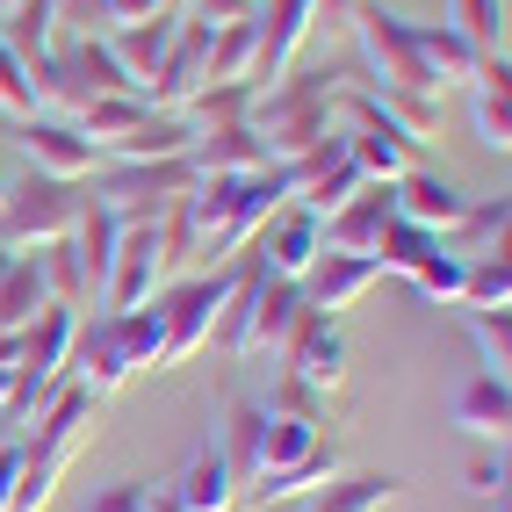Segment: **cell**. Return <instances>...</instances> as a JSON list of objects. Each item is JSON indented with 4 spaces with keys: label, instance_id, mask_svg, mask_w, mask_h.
Listing matches in <instances>:
<instances>
[{
    "label": "cell",
    "instance_id": "46",
    "mask_svg": "<svg viewBox=\"0 0 512 512\" xmlns=\"http://www.w3.org/2000/svg\"><path fill=\"white\" fill-rule=\"evenodd\" d=\"M145 498H152V484L123 476V484H101V491L87 498V512H145Z\"/></svg>",
    "mask_w": 512,
    "mask_h": 512
},
{
    "label": "cell",
    "instance_id": "5",
    "mask_svg": "<svg viewBox=\"0 0 512 512\" xmlns=\"http://www.w3.org/2000/svg\"><path fill=\"white\" fill-rule=\"evenodd\" d=\"M354 44H361V58H368L375 87H397V94H433L426 65H419V44H412V22L390 15L383 0H361V15H354ZM433 101H440V94H433Z\"/></svg>",
    "mask_w": 512,
    "mask_h": 512
},
{
    "label": "cell",
    "instance_id": "17",
    "mask_svg": "<svg viewBox=\"0 0 512 512\" xmlns=\"http://www.w3.org/2000/svg\"><path fill=\"white\" fill-rule=\"evenodd\" d=\"M94 419H101V397H94L87 383H73V375H65V383L51 390V404L37 412V433H22V440L80 455V448H87V433H94Z\"/></svg>",
    "mask_w": 512,
    "mask_h": 512
},
{
    "label": "cell",
    "instance_id": "18",
    "mask_svg": "<svg viewBox=\"0 0 512 512\" xmlns=\"http://www.w3.org/2000/svg\"><path fill=\"white\" fill-rule=\"evenodd\" d=\"M166 491H174L188 512H231V505H238V476H231V462H224V448H217V433L195 440L188 469H181Z\"/></svg>",
    "mask_w": 512,
    "mask_h": 512
},
{
    "label": "cell",
    "instance_id": "15",
    "mask_svg": "<svg viewBox=\"0 0 512 512\" xmlns=\"http://www.w3.org/2000/svg\"><path fill=\"white\" fill-rule=\"evenodd\" d=\"M375 282H383V267H375L368 253H318L311 275H303V296H311V311L339 318V311H354Z\"/></svg>",
    "mask_w": 512,
    "mask_h": 512
},
{
    "label": "cell",
    "instance_id": "53",
    "mask_svg": "<svg viewBox=\"0 0 512 512\" xmlns=\"http://www.w3.org/2000/svg\"><path fill=\"white\" fill-rule=\"evenodd\" d=\"M8 267H15V246H0V275H8Z\"/></svg>",
    "mask_w": 512,
    "mask_h": 512
},
{
    "label": "cell",
    "instance_id": "24",
    "mask_svg": "<svg viewBox=\"0 0 512 512\" xmlns=\"http://www.w3.org/2000/svg\"><path fill=\"white\" fill-rule=\"evenodd\" d=\"M188 145H195V130H188V116H166V109H145L138 123L123 130V138L101 152V159H188Z\"/></svg>",
    "mask_w": 512,
    "mask_h": 512
},
{
    "label": "cell",
    "instance_id": "55",
    "mask_svg": "<svg viewBox=\"0 0 512 512\" xmlns=\"http://www.w3.org/2000/svg\"><path fill=\"white\" fill-rule=\"evenodd\" d=\"M8 8H15V0H0V15H8Z\"/></svg>",
    "mask_w": 512,
    "mask_h": 512
},
{
    "label": "cell",
    "instance_id": "19",
    "mask_svg": "<svg viewBox=\"0 0 512 512\" xmlns=\"http://www.w3.org/2000/svg\"><path fill=\"white\" fill-rule=\"evenodd\" d=\"M73 332H80V311H65V303H44V311L22 325V375H37V383H65Z\"/></svg>",
    "mask_w": 512,
    "mask_h": 512
},
{
    "label": "cell",
    "instance_id": "43",
    "mask_svg": "<svg viewBox=\"0 0 512 512\" xmlns=\"http://www.w3.org/2000/svg\"><path fill=\"white\" fill-rule=\"evenodd\" d=\"M0 109H15V116H37V87H29L22 73V58L0 44Z\"/></svg>",
    "mask_w": 512,
    "mask_h": 512
},
{
    "label": "cell",
    "instance_id": "8",
    "mask_svg": "<svg viewBox=\"0 0 512 512\" xmlns=\"http://www.w3.org/2000/svg\"><path fill=\"white\" fill-rule=\"evenodd\" d=\"M318 253H325V217H311L303 202H282V210L253 231V267H260V275L303 282Z\"/></svg>",
    "mask_w": 512,
    "mask_h": 512
},
{
    "label": "cell",
    "instance_id": "32",
    "mask_svg": "<svg viewBox=\"0 0 512 512\" xmlns=\"http://www.w3.org/2000/svg\"><path fill=\"white\" fill-rule=\"evenodd\" d=\"M44 303L51 296H44V275H37V253H15V267L0 275V332H22Z\"/></svg>",
    "mask_w": 512,
    "mask_h": 512
},
{
    "label": "cell",
    "instance_id": "22",
    "mask_svg": "<svg viewBox=\"0 0 512 512\" xmlns=\"http://www.w3.org/2000/svg\"><path fill=\"white\" fill-rule=\"evenodd\" d=\"M455 426L469 440H498L505 448V426H512V390L505 375H469V383L455 390Z\"/></svg>",
    "mask_w": 512,
    "mask_h": 512
},
{
    "label": "cell",
    "instance_id": "3",
    "mask_svg": "<svg viewBox=\"0 0 512 512\" xmlns=\"http://www.w3.org/2000/svg\"><path fill=\"white\" fill-rule=\"evenodd\" d=\"M87 210V181H44V174H29L22 188H8V202H0V246H51V238H73Z\"/></svg>",
    "mask_w": 512,
    "mask_h": 512
},
{
    "label": "cell",
    "instance_id": "1",
    "mask_svg": "<svg viewBox=\"0 0 512 512\" xmlns=\"http://www.w3.org/2000/svg\"><path fill=\"white\" fill-rule=\"evenodd\" d=\"M332 94H339V73L325 65H289L282 80H267V87H253V138H260V152H267V166H296L303 152H318L332 130H339V116H332Z\"/></svg>",
    "mask_w": 512,
    "mask_h": 512
},
{
    "label": "cell",
    "instance_id": "26",
    "mask_svg": "<svg viewBox=\"0 0 512 512\" xmlns=\"http://www.w3.org/2000/svg\"><path fill=\"white\" fill-rule=\"evenodd\" d=\"M260 433H267V404L231 397V404H224V426H217V448H224V462H231V476H238V491H246L253 469H260Z\"/></svg>",
    "mask_w": 512,
    "mask_h": 512
},
{
    "label": "cell",
    "instance_id": "16",
    "mask_svg": "<svg viewBox=\"0 0 512 512\" xmlns=\"http://www.w3.org/2000/svg\"><path fill=\"white\" fill-rule=\"evenodd\" d=\"M390 195H397V217L404 224H426L433 238H448L462 224V210H469V195L448 174H433V166H412L404 181H390Z\"/></svg>",
    "mask_w": 512,
    "mask_h": 512
},
{
    "label": "cell",
    "instance_id": "54",
    "mask_svg": "<svg viewBox=\"0 0 512 512\" xmlns=\"http://www.w3.org/2000/svg\"><path fill=\"white\" fill-rule=\"evenodd\" d=\"M0 202H8V174H0Z\"/></svg>",
    "mask_w": 512,
    "mask_h": 512
},
{
    "label": "cell",
    "instance_id": "45",
    "mask_svg": "<svg viewBox=\"0 0 512 512\" xmlns=\"http://www.w3.org/2000/svg\"><path fill=\"white\" fill-rule=\"evenodd\" d=\"M361 0H311V37H354Z\"/></svg>",
    "mask_w": 512,
    "mask_h": 512
},
{
    "label": "cell",
    "instance_id": "11",
    "mask_svg": "<svg viewBox=\"0 0 512 512\" xmlns=\"http://www.w3.org/2000/svg\"><path fill=\"white\" fill-rule=\"evenodd\" d=\"M289 188H296V202H303L311 217H332L339 202H347V195L361 188V166L347 159V138L332 130V138H325L318 152H303V159L289 166Z\"/></svg>",
    "mask_w": 512,
    "mask_h": 512
},
{
    "label": "cell",
    "instance_id": "51",
    "mask_svg": "<svg viewBox=\"0 0 512 512\" xmlns=\"http://www.w3.org/2000/svg\"><path fill=\"white\" fill-rule=\"evenodd\" d=\"M145 512H188V505H181L174 491H152V498H145Z\"/></svg>",
    "mask_w": 512,
    "mask_h": 512
},
{
    "label": "cell",
    "instance_id": "2",
    "mask_svg": "<svg viewBox=\"0 0 512 512\" xmlns=\"http://www.w3.org/2000/svg\"><path fill=\"white\" fill-rule=\"evenodd\" d=\"M195 188V159H109L87 195L109 210L116 224H159L166 202H181Z\"/></svg>",
    "mask_w": 512,
    "mask_h": 512
},
{
    "label": "cell",
    "instance_id": "30",
    "mask_svg": "<svg viewBox=\"0 0 512 512\" xmlns=\"http://www.w3.org/2000/svg\"><path fill=\"white\" fill-rule=\"evenodd\" d=\"M397 491H404V476H383V469L332 476V484H318V491H311V512H383Z\"/></svg>",
    "mask_w": 512,
    "mask_h": 512
},
{
    "label": "cell",
    "instance_id": "6",
    "mask_svg": "<svg viewBox=\"0 0 512 512\" xmlns=\"http://www.w3.org/2000/svg\"><path fill=\"white\" fill-rule=\"evenodd\" d=\"M166 282V246H159V224H123L116 231V253H109V275L94 289V311H138L152 303Z\"/></svg>",
    "mask_w": 512,
    "mask_h": 512
},
{
    "label": "cell",
    "instance_id": "36",
    "mask_svg": "<svg viewBox=\"0 0 512 512\" xmlns=\"http://www.w3.org/2000/svg\"><path fill=\"white\" fill-rule=\"evenodd\" d=\"M505 303H512V260H505V246L498 253H476L469 275H462V303H455V311H505Z\"/></svg>",
    "mask_w": 512,
    "mask_h": 512
},
{
    "label": "cell",
    "instance_id": "4",
    "mask_svg": "<svg viewBox=\"0 0 512 512\" xmlns=\"http://www.w3.org/2000/svg\"><path fill=\"white\" fill-rule=\"evenodd\" d=\"M231 282H238V260H217L210 275H188V282H174V289H159V296H152V303H159V318H166V354H159V368H174V361H188V354L210 347V332H217V311H224Z\"/></svg>",
    "mask_w": 512,
    "mask_h": 512
},
{
    "label": "cell",
    "instance_id": "52",
    "mask_svg": "<svg viewBox=\"0 0 512 512\" xmlns=\"http://www.w3.org/2000/svg\"><path fill=\"white\" fill-rule=\"evenodd\" d=\"M15 397V368H0V404H8Z\"/></svg>",
    "mask_w": 512,
    "mask_h": 512
},
{
    "label": "cell",
    "instance_id": "25",
    "mask_svg": "<svg viewBox=\"0 0 512 512\" xmlns=\"http://www.w3.org/2000/svg\"><path fill=\"white\" fill-rule=\"evenodd\" d=\"M0 44L22 58V73H37V65L58 51V15H51V0H15V8L0 15Z\"/></svg>",
    "mask_w": 512,
    "mask_h": 512
},
{
    "label": "cell",
    "instance_id": "28",
    "mask_svg": "<svg viewBox=\"0 0 512 512\" xmlns=\"http://www.w3.org/2000/svg\"><path fill=\"white\" fill-rule=\"evenodd\" d=\"M332 440V419H267V433H260V469L253 476H282V469H296L303 455H318Z\"/></svg>",
    "mask_w": 512,
    "mask_h": 512
},
{
    "label": "cell",
    "instance_id": "10",
    "mask_svg": "<svg viewBox=\"0 0 512 512\" xmlns=\"http://www.w3.org/2000/svg\"><path fill=\"white\" fill-rule=\"evenodd\" d=\"M202 87H210V29L181 15V29H174V51H166V58H159V73L145 80V109L181 116Z\"/></svg>",
    "mask_w": 512,
    "mask_h": 512
},
{
    "label": "cell",
    "instance_id": "44",
    "mask_svg": "<svg viewBox=\"0 0 512 512\" xmlns=\"http://www.w3.org/2000/svg\"><path fill=\"white\" fill-rule=\"evenodd\" d=\"M51 15H58V37H109L101 0H51Z\"/></svg>",
    "mask_w": 512,
    "mask_h": 512
},
{
    "label": "cell",
    "instance_id": "41",
    "mask_svg": "<svg viewBox=\"0 0 512 512\" xmlns=\"http://www.w3.org/2000/svg\"><path fill=\"white\" fill-rule=\"evenodd\" d=\"M469 339H476V354H484V375H505L512 368V318L505 311H462Z\"/></svg>",
    "mask_w": 512,
    "mask_h": 512
},
{
    "label": "cell",
    "instance_id": "39",
    "mask_svg": "<svg viewBox=\"0 0 512 512\" xmlns=\"http://www.w3.org/2000/svg\"><path fill=\"white\" fill-rule=\"evenodd\" d=\"M231 80L253 87V22L210 29V87H231Z\"/></svg>",
    "mask_w": 512,
    "mask_h": 512
},
{
    "label": "cell",
    "instance_id": "13",
    "mask_svg": "<svg viewBox=\"0 0 512 512\" xmlns=\"http://www.w3.org/2000/svg\"><path fill=\"white\" fill-rule=\"evenodd\" d=\"M390 217H397L390 181H361V188L325 217V253H375V238H383Z\"/></svg>",
    "mask_w": 512,
    "mask_h": 512
},
{
    "label": "cell",
    "instance_id": "12",
    "mask_svg": "<svg viewBox=\"0 0 512 512\" xmlns=\"http://www.w3.org/2000/svg\"><path fill=\"white\" fill-rule=\"evenodd\" d=\"M311 318V296L303 282H282V275H253V311H246V354H282L289 332Z\"/></svg>",
    "mask_w": 512,
    "mask_h": 512
},
{
    "label": "cell",
    "instance_id": "7",
    "mask_svg": "<svg viewBox=\"0 0 512 512\" xmlns=\"http://www.w3.org/2000/svg\"><path fill=\"white\" fill-rule=\"evenodd\" d=\"M15 145L29 159V174H44V181H87L101 152L80 138V123L73 116H58V109H37V116H22L15 123Z\"/></svg>",
    "mask_w": 512,
    "mask_h": 512
},
{
    "label": "cell",
    "instance_id": "33",
    "mask_svg": "<svg viewBox=\"0 0 512 512\" xmlns=\"http://www.w3.org/2000/svg\"><path fill=\"white\" fill-rule=\"evenodd\" d=\"M109 318H116V339H123L130 375L159 368V354H166V318H159V303H138V311H109Z\"/></svg>",
    "mask_w": 512,
    "mask_h": 512
},
{
    "label": "cell",
    "instance_id": "23",
    "mask_svg": "<svg viewBox=\"0 0 512 512\" xmlns=\"http://www.w3.org/2000/svg\"><path fill=\"white\" fill-rule=\"evenodd\" d=\"M195 174H253V166H267L260 138H253V123H217V130H195Z\"/></svg>",
    "mask_w": 512,
    "mask_h": 512
},
{
    "label": "cell",
    "instance_id": "48",
    "mask_svg": "<svg viewBox=\"0 0 512 512\" xmlns=\"http://www.w3.org/2000/svg\"><path fill=\"white\" fill-rule=\"evenodd\" d=\"M462 491H469V498H505V455H498V462H491V455H484V462H469Z\"/></svg>",
    "mask_w": 512,
    "mask_h": 512
},
{
    "label": "cell",
    "instance_id": "27",
    "mask_svg": "<svg viewBox=\"0 0 512 512\" xmlns=\"http://www.w3.org/2000/svg\"><path fill=\"white\" fill-rule=\"evenodd\" d=\"M412 44H419V65H426L433 94H440V87H469V73H476V51L455 37L448 22H412Z\"/></svg>",
    "mask_w": 512,
    "mask_h": 512
},
{
    "label": "cell",
    "instance_id": "49",
    "mask_svg": "<svg viewBox=\"0 0 512 512\" xmlns=\"http://www.w3.org/2000/svg\"><path fill=\"white\" fill-rule=\"evenodd\" d=\"M159 0H101V22L109 29H130V22H152Z\"/></svg>",
    "mask_w": 512,
    "mask_h": 512
},
{
    "label": "cell",
    "instance_id": "38",
    "mask_svg": "<svg viewBox=\"0 0 512 512\" xmlns=\"http://www.w3.org/2000/svg\"><path fill=\"white\" fill-rule=\"evenodd\" d=\"M433 246H440V238H433L426 224H404V217H390V224H383V238H375V253H368V260L383 267V275H412V267H419V260L433 253Z\"/></svg>",
    "mask_w": 512,
    "mask_h": 512
},
{
    "label": "cell",
    "instance_id": "31",
    "mask_svg": "<svg viewBox=\"0 0 512 512\" xmlns=\"http://www.w3.org/2000/svg\"><path fill=\"white\" fill-rule=\"evenodd\" d=\"M368 101H375V116H383L404 145H419L426 152V138L440 130V101L433 94H397V87H368Z\"/></svg>",
    "mask_w": 512,
    "mask_h": 512
},
{
    "label": "cell",
    "instance_id": "21",
    "mask_svg": "<svg viewBox=\"0 0 512 512\" xmlns=\"http://www.w3.org/2000/svg\"><path fill=\"white\" fill-rule=\"evenodd\" d=\"M174 29H181V15H174V8H159L152 22H130V29H109V37H101V44H109V58H116L123 73L138 80V94H145V80L159 73V58L174 51Z\"/></svg>",
    "mask_w": 512,
    "mask_h": 512
},
{
    "label": "cell",
    "instance_id": "34",
    "mask_svg": "<svg viewBox=\"0 0 512 512\" xmlns=\"http://www.w3.org/2000/svg\"><path fill=\"white\" fill-rule=\"evenodd\" d=\"M448 29L476 58H498L505 51V0H448Z\"/></svg>",
    "mask_w": 512,
    "mask_h": 512
},
{
    "label": "cell",
    "instance_id": "29",
    "mask_svg": "<svg viewBox=\"0 0 512 512\" xmlns=\"http://www.w3.org/2000/svg\"><path fill=\"white\" fill-rule=\"evenodd\" d=\"M80 455H65V448H37V440H22V476H15V491H8V512H44L65 484V469H73Z\"/></svg>",
    "mask_w": 512,
    "mask_h": 512
},
{
    "label": "cell",
    "instance_id": "37",
    "mask_svg": "<svg viewBox=\"0 0 512 512\" xmlns=\"http://www.w3.org/2000/svg\"><path fill=\"white\" fill-rule=\"evenodd\" d=\"M462 275H469V260L448 246V238H440V246H433V253H426V260H419L404 282H412L426 303H448V311H455V303H462Z\"/></svg>",
    "mask_w": 512,
    "mask_h": 512
},
{
    "label": "cell",
    "instance_id": "50",
    "mask_svg": "<svg viewBox=\"0 0 512 512\" xmlns=\"http://www.w3.org/2000/svg\"><path fill=\"white\" fill-rule=\"evenodd\" d=\"M15 476H22V433H8V440H0V512H8Z\"/></svg>",
    "mask_w": 512,
    "mask_h": 512
},
{
    "label": "cell",
    "instance_id": "47",
    "mask_svg": "<svg viewBox=\"0 0 512 512\" xmlns=\"http://www.w3.org/2000/svg\"><path fill=\"white\" fill-rule=\"evenodd\" d=\"M181 15L202 22V29H224V22H246L253 0H181Z\"/></svg>",
    "mask_w": 512,
    "mask_h": 512
},
{
    "label": "cell",
    "instance_id": "42",
    "mask_svg": "<svg viewBox=\"0 0 512 512\" xmlns=\"http://www.w3.org/2000/svg\"><path fill=\"white\" fill-rule=\"evenodd\" d=\"M267 419H325V397L303 383V375H275V397H267Z\"/></svg>",
    "mask_w": 512,
    "mask_h": 512
},
{
    "label": "cell",
    "instance_id": "40",
    "mask_svg": "<svg viewBox=\"0 0 512 512\" xmlns=\"http://www.w3.org/2000/svg\"><path fill=\"white\" fill-rule=\"evenodd\" d=\"M188 130H217V123H246L253 116V87L246 80H231V87H202L195 101H188Z\"/></svg>",
    "mask_w": 512,
    "mask_h": 512
},
{
    "label": "cell",
    "instance_id": "14",
    "mask_svg": "<svg viewBox=\"0 0 512 512\" xmlns=\"http://www.w3.org/2000/svg\"><path fill=\"white\" fill-rule=\"evenodd\" d=\"M65 375H73V383H87L94 397H116V390L130 383V361H123V339H116V318H109V311H101V318H80Z\"/></svg>",
    "mask_w": 512,
    "mask_h": 512
},
{
    "label": "cell",
    "instance_id": "35",
    "mask_svg": "<svg viewBox=\"0 0 512 512\" xmlns=\"http://www.w3.org/2000/svg\"><path fill=\"white\" fill-rule=\"evenodd\" d=\"M37 275H44V296L65 303V311H80V303L94 296V289H87V267H80V253H73V238L37 246Z\"/></svg>",
    "mask_w": 512,
    "mask_h": 512
},
{
    "label": "cell",
    "instance_id": "9",
    "mask_svg": "<svg viewBox=\"0 0 512 512\" xmlns=\"http://www.w3.org/2000/svg\"><path fill=\"white\" fill-rule=\"evenodd\" d=\"M282 368L289 375H303L318 397H332L339 383H347V368H354V347H347V325L339 318H325V311H311L296 332H289V347H282Z\"/></svg>",
    "mask_w": 512,
    "mask_h": 512
},
{
    "label": "cell",
    "instance_id": "20",
    "mask_svg": "<svg viewBox=\"0 0 512 512\" xmlns=\"http://www.w3.org/2000/svg\"><path fill=\"white\" fill-rule=\"evenodd\" d=\"M469 116H476V138H484L491 152L512 145V58H476L469 73Z\"/></svg>",
    "mask_w": 512,
    "mask_h": 512
}]
</instances>
